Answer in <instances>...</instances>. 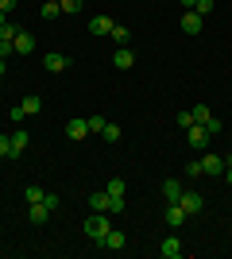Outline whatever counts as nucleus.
<instances>
[{
  "mask_svg": "<svg viewBox=\"0 0 232 259\" xmlns=\"http://www.w3.org/2000/svg\"><path fill=\"white\" fill-rule=\"evenodd\" d=\"M109 213H93V217H85V236L89 240H93V244H97V248H101V240H105V236H109Z\"/></svg>",
  "mask_w": 232,
  "mask_h": 259,
  "instance_id": "f257e3e1",
  "label": "nucleus"
},
{
  "mask_svg": "<svg viewBox=\"0 0 232 259\" xmlns=\"http://www.w3.org/2000/svg\"><path fill=\"white\" fill-rule=\"evenodd\" d=\"M186 143L194 147V151H205V147H209V128H205V124H190L186 128Z\"/></svg>",
  "mask_w": 232,
  "mask_h": 259,
  "instance_id": "f03ea898",
  "label": "nucleus"
},
{
  "mask_svg": "<svg viewBox=\"0 0 232 259\" xmlns=\"http://www.w3.org/2000/svg\"><path fill=\"white\" fill-rule=\"evenodd\" d=\"M186 209H182V205H178V201H166V213H163V221H166V225H170V228H182V225H186Z\"/></svg>",
  "mask_w": 232,
  "mask_h": 259,
  "instance_id": "7ed1b4c3",
  "label": "nucleus"
},
{
  "mask_svg": "<svg viewBox=\"0 0 232 259\" xmlns=\"http://www.w3.org/2000/svg\"><path fill=\"white\" fill-rule=\"evenodd\" d=\"M178 205L186 209L190 217L194 213H201V205H205V201H201V194H194V190H182V197H178Z\"/></svg>",
  "mask_w": 232,
  "mask_h": 259,
  "instance_id": "20e7f679",
  "label": "nucleus"
},
{
  "mask_svg": "<svg viewBox=\"0 0 232 259\" xmlns=\"http://www.w3.org/2000/svg\"><path fill=\"white\" fill-rule=\"evenodd\" d=\"M201 174H224V155H201Z\"/></svg>",
  "mask_w": 232,
  "mask_h": 259,
  "instance_id": "39448f33",
  "label": "nucleus"
},
{
  "mask_svg": "<svg viewBox=\"0 0 232 259\" xmlns=\"http://www.w3.org/2000/svg\"><path fill=\"white\" fill-rule=\"evenodd\" d=\"M66 136H70L74 143H81V140L89 136V120H81V116H77V120H70V124H66Z\"/></svg>",
  "mask_w": 232,
  "mask_h": 259,
  "instance_id": "423d86ee",
  "label": "nucleus"
},
{
  "mask_svg": "<svg viewBox=\"0 0 232 259\" xmlns=\"http://www.w3.org/2000/svg\"><path fill=\"white\" fill-rule=\"evenodd\" d=\"M159 255H163V259H178V255H182V240H178V236H166L163 244H159Z\"/></svg>",
  "mask_w": 232,
  "mask_h": 259,
  "instance_id": "0eeeda50",
  "label": "nucleus"
},
{
  "mask_svg": "<svg viewBox=\"0 0 232 259\" xmlns=\"http://www.w3.org/2000/svg\"><path fill=\"white\" fill-rule=\"evenodd\" d=\"M43 66H47V74H62V70L70 66V58H66V54H55V51H51V54L43 58Z\"/></svg>",
  "mask_w": 232,
  "mask_h": 259,
  "instance_id": "6e6552de",
  "label": "nucleus"
},
{
  "mask_svg": "<svg viewBox=\"0 0 232 259\" xmlns=\"http://www.w3.org/2000/svg\"><path fill=\"white\" fill-rule=\"evenodd\" d=\"M112 27H116V23H112L109 16H93V20H89V35H112Z\"/></svg>",
  "mask_w": 232,
  "mask_h": 259,
  "instance_id": "1a4fd4ad",
  "label": "nucleus"
},
{
  "mask_svg": "<svg viewBox=\"0 0 232 259\" xmlns=\"http://www.w3.org/2000/svg\"><path fill=\"white\" fill-rule=\"evenodd\" d=\"M112 62H116V70H132V66H135V54L128 51V47H116V54H112Z\"/></svg>",
  "mask_w": 232,
  "mask_h": 259,
  "instance_id": "9d476101",
  "label": "nucleus"
},
{
  "mask_svg": "<svg viewBox=\"0 0 232 259\" xmlns=\"http://www.w3.org/2000/svg\"><path fill=\"white\" fill-rule=\"evenodd\" d=\"M124 244H128V236H124V232H116V228H109V236L101 240V248H109V251H120Z\"/></svg>",
  "mask_w": 232,
  "mask_h": 259,
  "instance_id": "9b49d317",
  "label": "nucleus"
},
{
  "mask_svg": "<svg viewBox=\"0 0 232 259\" xmlns=\"http://www.w3.org/2000/svg\"><path fill=\"white\" fill-rule=\"evenodd\" d=\"M201 23H205V20H201L198 12L190 8L186 16H182V31H186V35H198V31H201Z\"/></svg>",
  "mask_w": 232,
  "mask_h": 259,
  "instance_id": "f8f14e48",
  "label": "nucleus"
},
{
  "mask_svg": "<svg viewBox=\"0 0 232 259\" xmlns=\"http://www.w3.org/2000/svg\"><path fill=\"white\" fill-rule=\"evenodd\" d=\"M109 190H97V194H89V205H93V213H109Z\"/></svg>",
  "mask_w": 232,
  "mask_h": 259,
  "instance_id": "ddd939ff",
  "label": "nucleus"
},
{
  "mask_svg": "<svg viewBox=\"0 0 232 259\" xmlns=\"http://www.w3.org/2000/svg\"><path fill=\"white\" fill-rule=\"evenodd\" d=\"M12 47H16V54H31V51H35V39H31L27 31H20L16 39H12Z\"/></svg>",
  "mask_w": 232,
  "mask_h": 259,
  "instance_id": "4468645a",
  "label": "nucleus"
},
{
  "mask_svg": "<svg viewBox=\"0 0 232 259\" xmlns=\"http://www.w3.org/2000/svg\"><path fill=\"white\" fill-rule=\"evenodd\" d=\"M8 143H12V159H16V155H23V151H27V132H12Z\"/></svg>",
  "mask_w": 232,
  "mask_h": 259,
  "instance_id": "2eb2a0df",
  "label": "nucleus"
},
{
  "mask_svg": "<svg viewBox=\"0 0 232 259\" xmlns=\"http://www.w3.org/2000/svg\"><path fill=\"white\" fill-rule=\"evenodd\" d=\"M23 116H39V112H43V97H35V93H31V97H23Z\"/></svg>",
  "mask_w": 232,
  "mask_h": 259,
  "instance_id": "dca6fc26",
  "label": "nucleus"
},
{
  "mask_svg": "<svg viewBox=\"0 0 232 259\" xmlns=\"http://www.w3.org/2000/svg\"><path fill=\"white\" fill-rule=\"evenodd\" d=\"M163 197H166V201H178V197H182V186H178V178H166V182H163Z\"/></svg>",
  "mask_w": 232,
  "mask_h": 259,
  "instance_id": "f3484780",
  "label": "nucleus"
},
{
  "mask_svg": "<svg viewBox=\"0 0 232 259\" xmlns=\"http://www.w3.org/2000/svg\"><path fill=\"white\" fill-rule=\"evenodd\" d=\"M27 217H31L35 225H43L47 217H51V209H47V205H43V201H31V209H27Z\"/></svg>",
  "mask_w": 232,
  "mask_h": 259,
  "instance_id": "a211bd4d",
  "label": "nucleus"
},
{
  "mask_svg": "<svg viewBox=\"0 0 232 259\" xmlns=\"http://www.w3.org/2000/svg\"><path fill=\"white\" fill-rule=\"evenodd\" d=\"M190 112H194V124H209V116H213V112H209L205 105H194Z\"/></svg>",
  "mask_w": 232,
  "mask_h": 259,
  "instance_id": "6ab92c4d",
  "label": "nucleus"
},
{
  "mask_svg": "<svg viewBox=\"0 0 232 259\" xmlns=\"http://www.w3.org/2000/svg\"><path fill=\"white\" fill-rule=\"evenodd\" d=\"M55 16H62V4H58V0H47L43 4V20H55Z\"/></svg>",
  "mask_w": 232,
  "mask_h": 259,
  "instance_id": "aec40b11",
  "label": "nucleus"
},
{
  "mask_svg": "<svg viewBox=\"0 0 232 259\" xmlns=\"http://www.w3.org/2000/svg\"><path fill=\"white\" fill-rule=\"evenodd\" d=\"M105 190H109V197H124V190H128V186H124V178H112Z\"/></svg>",
  "mask_w": 232,
  "mask_h": 259,
  "instance_id": "412c9836",
  "label": "nucleus"
},
{
  "mask_svg": "<svg viewBox=\"0 0 232 259\" xmlns=\"http://www.w3.org/2000/svg\"><path fill=\"white\" fill-rule=\"evenodd\" d=\"M128 27H120V23H116V27H112V39H116V47H128Z\"/></svg>",
  "mask_w": 232,
  "mask_h": 259,
  "instance_id": "4be33fe9",
  "label": "nucleus"
},
{
  "mask_svg": "<svg viewBox=\"0 0 232 259\" xmlns=\"http://www.w3.org/2000/svg\"><path fill=\"white\" fill-rule=\"evenodd\" d=\"M101 136H105L109 143H116V140H120V124H105V132H101Z\"/></svg>",
  "mask_w": 232,
  "mask_h": 259,
  "instance_id": "5701e85b",
  "label": "nucleus"
},
{
  "mask_svg": "<svg viewBox=\"0 0 232 259\" xmlns=\"http://www.w3.org/2000/svg\"><path fill=\"white\" fill-rule=\"evenodd\" d=\"M20 31H23V27H16V23H4V27H0V39H16Z\"/></svg>",
  "mask_w": 232,
  "mask_h": 259,
  "instance_id": "b1692460",
  "label": "nucleus"
},
{
  "mask_svg": "<svg viewBox=\"0 0 232 259\" xmlns=\"http://www.w3.org/2000/svg\"><path fill=\"white\" fill-rule=\"evenodd\" d=\"M194 12H198L201 20H205V16H209V12H213V0H198V4H194Z\"/></svg>",
  "mask_w": 232,
  "mask_h": 259,
  "instance_id": "393cba45",
  "label": "nucleus"
},
{
  "mask_svg": "<svg viewBox=\"0 0 232 259\" xmlns=\"http://www.w3.org/2000/svg\"><path fill=\"white\" fill-rule=\"evenodd\" d=\"M124 213V197H112L109 201V217H120Z\"/></svg>",
  "mask_w": 232,
  "mask_h": 259,
  "instance_id": "a878e982",
  "label": "nucleus"
},
{
  "mask_svg": "<svg viewBox=\"0 0 232 259\" xmlns=\"http://www.w3.org/2000/svg\"><path fill=\"white\" fill-rule=\"evenodd\" d=\"M23 194H27V201H43V194H47V190H39V186H27Z\"/></svg>",
  "mask_w": 232,
  "mask_h": 259,
  "instance_id": "bb28decb",
  "label": "nucleus"
},
{
  "mask_svg": "<svg viewBox=\"0 0 232 259\" xmlns=\"http://www.w3.org/2000/svg\"><path fill=\"white\" fill-rule=\"evenodd\" d=\"M58 4H62V12H81L85 0H58Z\"/></svg>",
  "mask_w": 232,
  "mask_h": 259,
  "instance_id": "cd10ccee",
  "label": "nucleus"
},
{
  "mask_svg": "<svg viewBox=\"0 0 232 259\" xmlns=\"http://www.w3.org/2000/svg\"><path fill=\"white\" fill-rule=\"evenodd\" d=\"M105 124H109L105 116H89V132H105Z\"/></svg>",
  "mask_w": 232,
  "mask_h": 259,
  "instance_id": "c85d7f7f",
  "label": "nucleus"
},
{
  "mask_svg": "<svg viewBox=\"0 0 232 259\" xmlns=\"http://www.w3.org/2000/svg\"><path fill=\"white\" fill-rule=\"evenodd\" d=\"M0 159H12V143H8V136H0Z\"/></svg>",
  "mask_w": 232,
  "mask_h": 259,
  "instance_id": "c756f323",
  "label": "nucleus"
},
{
  "mask_svg": "<svg viewBox=\"0 0 232 259\" xmlns=\"http://www.w3.org/2000/svg\"><path fill=\"white\" fill-rule=\"evenodd\" d=\"M43 205L51 209V213H55V209H58V194H43Z\"/></svg>",
  "mask_w": 232,
  "mask_h": 259,
  "instance_id": "7c9ffc66",
  "label": "nucleus"
},
{
  "mask_svg": "<svg viewBox=\"0 0 232 259\" xmlns=\"http://www.w3.org/2000/svg\"><path fill=\"white\" fill-rule=\"evenodd\" d=\"M194 124V112H178V128H190Z\"/></svg>",
  "mask_w": 232,
  "mask_h": 259,
  "instance_id": "2f4dec72",
  "label": "nucleus"
},
{
  "mask_svg": "<svg viewBox=\"0 0 232 259\" xmlns=\"http://www.w3.org/2000/svg\"><path fill=\"white\" fill-rule=\"evenodd\" d=\"M16 4H20V0H0V12H12Z\"/></svg>",
  "mask_w": 232,
  "mask_h": 259,
  "instance_id": "473e14b6",
  "label": "nucleus"
},
{
  "mask_svg": "<svg viewBox=\"0 0 232 259\" xmlns=\"http://www.w3.org/2000/svg\"><path fill=\"white\" fill-rule=\"evenodd\" d=\"M224 182H228V186H232V166H224Z\"/></svg>",
  "mask_w": 232,
  "mask_h": 259,
  "instance_id": "72a5a7b5",
  "label": "nucleus"
},
{
  "mask_svg": "<svg viewBox=\"0 0 232 259\" xmlns=\"http://www.w3.org/2000/svg\"><path fill=\"white\" fill-rule=\"evenodd\" d=\"M178 4H182V8H194V4H198V0H178Z\"/></svg>",
  "mask_w": 232,
  "mask_h": 259,
  "instance_id": "f704fd0d",
  "label": "nucleus"
},
{
  "mask_svg": "<svg viewBox=\"0 0 232 259\" xmlns=\"http://www.w3.org/2000/svg\"><path fill=\"white\" fill-rule=\"evenodd\" d=\"M4 23H8V12H0V27H4Z\"/></svg>",
  "mask_w": 232,
  "mask_h": 259,
  "instance_id": "c9c22d12",
  "label": "nucleus"
},
{
  "mask_svg": "<svg viewBox=\"0 0 232 259\" xmlns=\"http://www.w3.org/2000/svg\"><path fill=\"white\" fill-rule=\"evenodd\" d=\"M0 74H4V62H0Z\"/></svg>",
  "mask_w": 232,
  "mask_h": 259,
  "instance_id": "e433bc0d",
  "label": "nucleus"
}]
</instances>
